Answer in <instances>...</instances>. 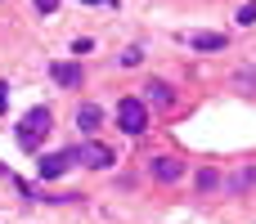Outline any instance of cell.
Segmentation results:
<instances>
[{
	"label": "cell",
	"instance_id": "ba28073f",
	"mask_svg": "<svg viewBox=\"0 0 256 224\" xmlns=\"http://www.w3.org/2000/svg\"><path fill=\"white\" fill-rule=\"evenodd\" d=\"M99 121H104V108H99V103H81V108H76V126H81L86 135H94Z\"/></svg>",
	"mask_w": 256,
	"mask_h": 224
},
{
	"label": "cell",
	"instance_id": "277c9868",
	"mask_svg": "<svg viewBox=\"0 0 256 224\" xmlns=\"http://www.w3.org/2000/svg\"><path fill=\"white\" fill-rule=\"evenodd\" d=\"M72 153H76V162L90 166V171H108V166H112V148H104V144H81V148H72Z\"/></svg>",
	"mask_w": 256,
	"mask_h": 224
},
{
	"label": "cell",
	"instance_id": "5bb4252c",
	"mask_svg": "<svg viewBox=\"0 0 256 224\" xmlns=\"http://www.w3.org/2000/svg\"><path fill=\"white\" fill-rule=\"evenodd\" d=\"M32 4H36L40 13H54V9H58V0H32Z\"/></svg>",
	"mask_w": 256,
	"mask_h": 224
},
{
	"label": "cell",
	"instance_id": "6da1fadb",
	"mask_svg": "<svg viewBox=\"0 0 256 224\" xmlns=\"http://www.w3.org/2000/svg\"><path fill=\"white\" fill-rule=\"evenodd\" d=\"M54 130V117H50V108H32L22 121H18V148H27V153H36L40 148V139Z\"/></svg>",
	"mask_w": 256,
	"mask_h": 224
},
{
	"label": "cell",
	"instance_id": "8992f818",
	"mask_svg": "<svg viewBox=\"0 0 256 224\" xmlns=\"http://www.w3.org/2000/svg\"><path fill=\"white\" fill-rule=\"evenodd\" d=\"M140 103H144V108H176V94H171V85H166V81H148Z\"/></svg>",
	"mask_w": 256,
	"mask_h": 224
},
{
	"label": "cell",
	"instance_id": "3957f363",
	"mask_svg": "<svg viewBox=\"0 0 256 224\" xmlns=\"http://www.w3.org/2000/svg\"><path fill=\"white\" fill-rule=\"evenodd\" d=\"M72 166H76V153H72V148H63V153H45V157L36 162L40 180H58V175H68Z\"/></svg>",
	"mask_w": 256,
	"mask_h": 224
},
{
	"label": "cell",
	"instance_id": "52a82bcc",
	"mask_svg": "<svg viewBox=\"0 0 256 224\" xmlns=\"http://www.w3.org/2000/svg\"><path fill=\"white\" fill-rule=\"evenodd\" d=\"M220 189H225L230 198H243L248 189H256V166H243V171H234V175H230Z\"/></svg>",
	"mask_w": 256,
	"mask_h": 224
},
{
	"label": "cell",
	"instance_id": "8fae6325",
	"mask_svg": "<svg viewBox=\"0 0 256 224\" xmlns=\"http://www.w3.org/2000/svg\"><path fill=\"white\" fill-rule=\"evenodd\" d=\"M189 45H194V49L216 54V49H225V36H216V31H189Z\"/></svg>",
	"mask_w": 256,
	"mask_h": 224
},
{
	"label": "cell",
	"instance_id": "4fadbf2b",
	"mask_svg": "<svg viewBox=\"0 0 256 224\" xmlns=\"http://www.w3.org/2000/svg\"><path fill=\"white\" fill-rule=\"evenodd\" d=\"M140 58H144V54H140V49H135V45H130V49H126V54H122V63H126V67H135V63H140Z\"/></svg>",
	"mask_w": 256,
	"mask_h": 224
},
{
	"label": "cell",
	"instance_id": "9c48e42d",
	"mask_svg": "<svg viewBox=\"0 0 256 224\" xmlns=\"http://www.w3.org/2000/svg\"><path fill=\"white\" fill-rule=\"evenodd\" d=\"M194 184H198V193H202V198H212V193H220V184H225V175H220L216 166H202Z\"/></svg>",
	"mask_w": 256,
	"mask_h": 224
},
{
	"label": "cell",
	"instance_id": "5b68a950",
	"mask_svg": "<svg viewBox=\"0 0 256 224\" xmlns=\"http://www.w3.org/2000/svg\"><path fill=\"white\" fill-rule=\"evenodd\" d=\"M148 175L158 184H176V180H184V162L180 157H153L148 162Z\"/></svg>",
	"mask_w": 256,
	"mask_h": 224
},
{
	"label": "cell",
	"instance_id": "7a4b0ae2",
	"mask_svg": "<svg viewBox=\"0 0 256 224\" xmlns=\"http://www.w3.org/2000/svg\"><path fill=\"white\" fill-rule=\"evenodd\" d=\"M144 126H148V108L140 99H122L117 103V130L122 135H144Z\"/></svg>",
	"mask_w": 256,
	"mask_h": 224
},
{
	"label": "cell",
	"instance_id": "9a60e30c",
	"mask_svg": "<svg viewBox=\"0 0 256 224\" xmlns=\"http://www.w3.org/2000/svg\"><path fill=\"white\" fill-rule=\"evenodd\" d=\"M4 108H9V85L0 81V112H4Z\"/></svg>",
	"mask_w": 256,
	"mask_h": 224
},
{
	"label": "cell",
	"instance_id": "7c38bea8",
	"mask_svg": "<svg viewBox=\"0 0 256 224\" xmlns=\"http://www.w3.org/2000/svg\"><path fill=\"white\" fill-rule=\"evenodd\" d=\"M238 22H243V27H252V22H256V0H248V4L238 9Z\"/></svg>",
	"mask_w": 256,
	"mask_h": 224
},
{
	"label": "cell",
	"instance_id": "30bf717a",
	"mask_svg": "<svg viewBox=\"0 0 256 224\" xmlns=\"http://www.w3.org/2000/svg\"><path fill=\"white\" fill-rule=\"evenodd\" d=\"M50 76H54L58 85H68V90H76V85H81V67H76V63H54V67H50Z\"/></svg>",
	"mask_w": 256,
	"mask_h": 224
}]
</instances>
